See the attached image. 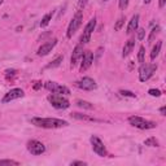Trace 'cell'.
Segmentation results:
<instances>
[{"mask_svg":"<svg viewBox=\"0 0 166 166\" xmlns=\"http://www.w3.org/2000/svg\"><path fill=\"white\" fill-rule=\"evenodd\" d=\"M31 123L35 125L36 127H42V129H61L69 126V122L64 120H59V118H40V117L31 118Z\"/></svg>","mask_w":166,"mask_h":166,"instance_id":"1","label":"cell"},{"mask_svg":"<svg viewBox=\"0 0 166 166\" xmlns=\"http://www.w3.org/2000/svg\"><path fill=\"white\" fill-rule=\"evenodd\" d=\"M129 122L131 126H134V127H136V129H140V130H151V129H156V126H157L156 122L144 120V118L138 117V116L130 117Z\"/></svg>","mask_w":166,"mask_h":166,"instance_id":"2","label":"cell"},{"mask_svg":"<svg viewBox=\"0 0 166 166\" xmlns=\"http://www.w3.org/2000/svg\"><path fill=\"white\" fill-rule=\"evenodd\" d=\"M157 70V65L156 64H140L139 68V79L140 82H147L149 78H151Z\"/></svg>","mask_w":166,"mask_h":166,"instance_id":"3","label":"cell"},{"mask_svg":"<svg viewBox=\"0 0 166 166\" xmlns=\"http://www.w3.org/2000/svg\"><path fill=\"white\" fill-rule=\"evenodd\" d=\"M48 101L51 102V105L56 109H66L70 107V102L68 99H65L62 95L59 93H52L48 96Z\"/></svg>","mask_w":166,"mask_h":166,"instance_id":"4","label":"cell"},{"mask_svg":"<svg viewBox=\"0 0 166 166\" xmlns=\"http://www.w3.org/2000/svg\"><path fill=\"white\" fill-rule=\"evenodd\" d=\"M82 21H83V14H82L81 11H78V12L75 13V16L72 18V21H70L69 26H68V31H66V36H68V38H72V36L77 33V30L79 29Z\"/></svg>","mask_w":166,"mask_h":166,"instance_id":"5","label":"cell"},{"mask_svg":"<svg viewBox=\"0 0 166 166\" xmlns=\"http://www.w3.org/2000/svg\"><path fill=\"white\" fill-rule=\"evenodd\" d=\"M44 87H45V88L48 90L50 92H52V93L70 95V90L66 86H61V84H59V83H56V82H51V81H48V82H45Z\"/></svg>","mask_w":166,"mask_h":166,"instance_id":"6","label":"cell"},{"mask_svg":"<svg viewBox=\"0 0 166 166\" xmlns=\"http://www.w3.org/2000/svg\"><path fill=\"white\" fill-rule=\"evenodd\" d=\"M90 140H91L93 152L96 153L97 156H100V157H105L107 156V148H105L104 143L100 140V138H97L96 135H92Z\"/></svg>","mask_w":166,"mask_h":166,"instance_id":"7","label":"cell"},{"mask_svg":"<svg viewBox=\"0 0 166 166\" xmlns=\"http://www.w3.org/2000/svg\"><path fill=\"white\" fill-rule=\"evenodd\" d=\"M95 26H96V18H91L90 21H88V23L86 25V27H84V30H83V34H82V36H81V42H82V44H87L90 42V39H91V35H92V33H93V30H95Z\"/></svg>","mask_w":166,"mask_h":166,"instance_id":"8","label":"cell"},{"mask_svg":"<svg viewBox=\"0 0 166 166\" xmlns=\"http://www.w3.org/2000/svg\"><path fill=\"white\" fill-rule=\"evenodd\" d=\"M27 151L34 156H39L45 152V145L39 140H30L27 141Z\"/></svg>","mask_w":166,"mask_h":166,"instance_id":"9","label":"cell"},{"mask_svg":"<svg viewBox=\"0 0 166 166\" xmlns=\"http://www.w3.org/2000/svg\"><path fill=\"white\" fill-rule=\"evenodd\" d=\"M75 86L79 87L81 90H84V91H92V90H95L97 87L96 82H95L90 77H83L81 81L75 82Z\"/></svg>","mask_w":166,"mask_h":166,"instance_id":"10","label":"cell"},{"mask_svg":"<svg viewBox=\"0 0 166 166\" xmlns=\"http://www.w3.org/2000/svg\"><path fill=\"white\" fill-rule=\"evenodd\" d=\"M23 95H25V92H23L21 88H13V90H11V91H8L7 93H5V96L3 97V102L4 104H7V102H11V101H13V100H17V99H20V97H23Z\"/></svg>","mask_w":166,"mask_h":166,"instance_id":"11","label":"cell"},{"mask_svg":"<svg viewBox=\"0 0 166 166\" xmlns=\"http://www.w3.org/2000/svg\"><path fill=\"white\" fill-rule=\"evenodd\" d=\"M57 44V39H52V40L45 42L38 48V56H47L50 52H52L53 47Z\"/></svg>","mask_w":166,"mask_h":166,"instance_id":"12","label":"cell"},{"mask_svg":"<svg viewBox=\"0 0 166 166\" xmlns=\"http://www.w3.org/2000/svg\"><path fill=\"white\" fill-rule=\"evenodd\" d=\"M93 62V53L91 51H84L82 56V64H81V73L86 72Z\"/></svg>","mask_w":166,"mask_h":166,"instance_id":"13","label":"cell"},{"mask_svg":"<svg viewBox=\"0 0 166 166\" xmlns=\"http://www.w3.org/2000/svg\"><path fill=\"white\" fill-rule=\"evenodd\" d=\"M83 56V45L79 44V45H77L74 51H73V55H72V59H70V66L74 68L78 62H79V60L82 59Z\"/></svg>","mask_w":166,"mask_h":166,"instance_id":"14","label":"cell"},{"mask_svg":"<svg viewBox=\"0 0 166 166\" xmlns=\"http://www.w3.org/2000/svg\"><path fill=\"white\" fill-rule=\"evenodd\" d=\"M139 26V14H134L130 22H129V25H127V29H126V33L127 34H132L134 31H136Z\"/></svg>","mask_w":166,"mask_h":166,"instance_id":"15","label":"cell"},{"mask_svg":"<svg viewBox=\"0 0 166 166\" xmlns=\"http://www.w3.org/2000/svg\"><path fill=\"white\" fill-rule=\"evenodd\" d=\"M134 47H135V40H134V39H130V40L126 42V43H125V47H123V50H122V56H123V57H127L132 52Z\"/></svg>","mask_w":166,"mask_h":166,"instance_id":"16","label":"cell"},{"mask_svg":"<svg viewBox=\"0 0 166 166\" xmlns=\"http://www.w3.org/2000/svg\"><path fill=\"white\" fill-rule=\"evenodd\" d=\"M70 116H72L73 118H75V120H79V121H90V122H96L99 120H96V118L93 117H90L87 114H81V113H70Z\"/></svg>","mask_w":166,"mask_h":166,"instance_id":"17","label":"cell"},{"mask_svg":"<svg viewBox=\"0 0 166 166\" xmlns=\"http://www.w3.org/2000/svg\"><path fill=\"white\" fill-rule=\"evenodd\" d=\"M161 47H162V42H161V40H159V42L156 43V45L152 48V52H151V60H156V57L160 55Z\"/></svg>","mask_w":166,"mask_h":166,"instance_id":"18","label":"cell"},{"mask_svg":"<svg viewBox=\"0 0 166 166\" xmlns=\"http://www.w3.org/2000/svg\"><path fill=\"white\" fill-rule=\"evenodd\" d=\"M62 60H64V57H62V56H59V57L55 59L53 61H51L50 64H47L44 69H53V68H57V66H60V64L62 62Z\"/></svg>","mask_w":166,"mask_h":166,"instance_id":"19","label":"cell"},{"mask_svg":"<svg viewBox=\"0 0 166 166\" xmlns=\"http://www.w3.org/2000/svg\"><path fill=\"white\" fill-rule=\"evenodd\" d=\"M160 31H161V27L160 26H156V27H153L152 29V31H151V34H149V38H148V43H152L154 39H156V36L160 34Z\"/></svg>","mask_w":166,"mask_h":166,"instance_id":"20","label":"cell"},{"mask_svg":"<svg viewBox=\"0 0 166 166\" xmlns=\"http://www.w3.org/2000/svg\"><path fill=\"white\" fill-rule=\"evenodd\" d=\"M51 20H52V13L50 12V13H47L44 17L42 18V21H40V27H45V26H48V23L51 22Z\"/></svg>","mask_w":166,"mask_h":166,"instance_id":"21","label":"cell"},{"mask_svg":"<svg viewBox=\"0 0 166 166\" xmlns=\"http://www.w3.org/2000/svg\"><path fill=\"white\" fill-rule=\"evenodd\" d=\"M144 144L148 145V147H159V140H157L156 138H153V136H151V138L144 140Z\"/></svg>","mask_w":166,"mask_h":166,"instance_id":"22","label":"cell"},{"mask_svg":"<svg viewBox=\"0 0 166 166\" xmlns=\"http://www.w3.org/2000/svg\"><path fill=\"white\" fill-rule=\"evenodd\" d=\"M75 104L79 107V108H83V109H92V104H90L88 101H84V100H77Z\"/></svg>","mask_w":166,"mask_h":166,"instance_id":"23","label":"cell"},{"mask_svg":"<svg viewBox=\"0 0 166 166\" xmlns=\"http://www.w3.org/2000/svg\"><path fill=\"white\" fill-rule=\"evenodd\" d=\"M125 21H126V17H123V16L118 18V21L116 22V25H114V30H116V31H120V30L122 29V26L125 25Z\"/></svg>","mask_w":166,"mask_h":166,"instance_id":"24","label":"cell"},{"mask_svg":"<svg viewBox=\"0 0 166 166\" xmlns=\"http://www.w3.org/2000/svg\"><path fill=\"white\" fill-rule=\"evenodd\" d=\"M144 55H145V48L143 45L139 48V53H138V61H139V64H143V62H145L144 61Z\"/></svg>","mask_w":166,"mask_h":166,"instance_id":"25","label":"cell"},{"mask_svg":"<svg viewBox=\"0 0 166 166\" xmlns=\"http://www.w3.org/2000/svg\"><path fill=\"white\" fill-rule=\"evenodd\" d=\"M0 165H14V166H18L20 162L14 161V160H2V161H0Z\"/></svg>","mask_w":166,"mask_h":166,"instance_id":"26","label":"cell"},{"mask_svg":"<svg viewBox=\"0 0 166 166\" xmlns=\"http://www.w3.org/2000/svg\"><path fill=\"white\" fill-rule=\"evenodd\" d=\"M120 93L122 95V96H127V97H136V95L134 93V92H131V91H126V90H121L120 91Z\"/></svg>","mask_w":166,"mask_h":166,"instance_id":"27","label":"cell"},{"mask_svg":"<svg viewBox=\"0 0 166 166\" xmlns=\"http://www.w3.org/2000/svg\"><path fill=\"white\" fill-rule=\"evenodd\" d=\"M88 3V0H78V4H77V9L78 11H82L83 8L86 7V4Z\"/></svg>","mask_w":166,"mask_h":166,"instance_id":"28","label":"cell"},{"mask_svg":"<svg viewBox=\"0 0 166 166\" xmlns=\"http://www.w3.org/2000/svg\"><path fill=\"white\" fill-rule=\"evenodd\" d=\"M118 5H120V9L125 11L129 5V0H118Z\"/></svg>","mask_w":166,"mask_h":166,"instance_id":"29","label":"cell"},{"mask_svg":"<svg viewBox=\"0 0 166 166\" xmlns=\"http://www.w3.org/2000/svg\"><path fill=\"white\" fill-rule=\"evenodd\" d=\"M148 93L151 95V96H156V97L161 96V91H160V90H157V88H151V90L148 91Z\"/></svg>","mask_w":166,"mask_h":166,"instance_id":"30","label":"cell"},{"mask_svg":"<svg viewBox=\"0 0 166 166\" xmlns=\"http://www.w3.org/2000/svg\"><path fill=\"white\" fill-rule=\"evenodd\" d=\"M138 30V40H143L145 38V30L144 29H136Z\"/></svg>","mask_w":166,"mask_h":166,"instance_id":"31","label":"cell"},{"mask_svg":"<svg viewBox=\"0 0 166 166\" xmlns=\"http://www.w3.org/2000/svg\"><path fill=\"white\" fill-rule=\"evenodd\" d=\"M72 166H75V165H81V166H86V162H83V161H73L72 164H70Z\"/></svg>","mask_w":166,"mask_h":166,"instance_id":"32","label":"cell"},{"mask_svg":"<svg viewBox=\"0 0 166 166\" xmlns=\"http://www.w3.org/2000/svg\"><path fill=\"white\" fill-rule=\"evenodd\" d=\"M160 113H161V116H166L165 113H166V108L165 107H162L161 109H160Z\"/></svg>","mask_w":166,"mask_h":166,"instance_id":"33","label":"cell"},{"mask_svg":"<svg viewBox=\"0 0 166 166\" xmlns=\"http://www.w3.org/2000/svg\"><path fill=\"white\" fill-rule=\"evenodd\" d=\"M165 3H166V0H160V8H164Z\"/></svg>","mask_w":166,"mask_h":166,"instance_id":"34","label":"cell"},{"mask_svg":"<svg viewBox=\"0 0 166 166\" xmlns=\"http://www.w3.org/2000/svg\"><path fill=\"white\" fill-rule=\"evenodd\" d=\"M40 86H42V83H40V82H36V84L34 86V88H35V90H38L39 87H40Z\"/></svg>","mask_w":166,"mask_h":166,"instance_id":"35","label":"cell"},{"mask_svg":"<svg viewBox=\"0 0 166 166\" xmlns=\"http://www.w3.org/2000/svg\"><path fill=\"white\" fill-rule=\"evenodd\" d=\"M143 2H144L145 4H149V3H151V2H152V0H143Z\"/></svg>","mask_w":166,"mask_h":166,"instance_id":"36","label":"cell"},{"mask_svg":"<svg viewBox=\"0 0 166 166\" xmlns=\"http://www.w3.org/2000/svg\"><path fill=\"white\" fill-rule=\"evenodd\" d=\"M102 2H109V0H102Z\"/></svg>","mask_w":166,"mask_h":166,"instance_id":"37","label":"cell"},{"mask_svg":"<svg viewBox=\"0 0 166 166\" xmlns=\"http://www.w3.org/2000/svg\"><path fill=\"white\" fill-rule=\"evenodd\" d=\"M2 3H3V0H0V4H2Z\"/></svg>","mask_w":166,"mask_h":166,"instance_id":"38","label":"cell"}]
</instances>
